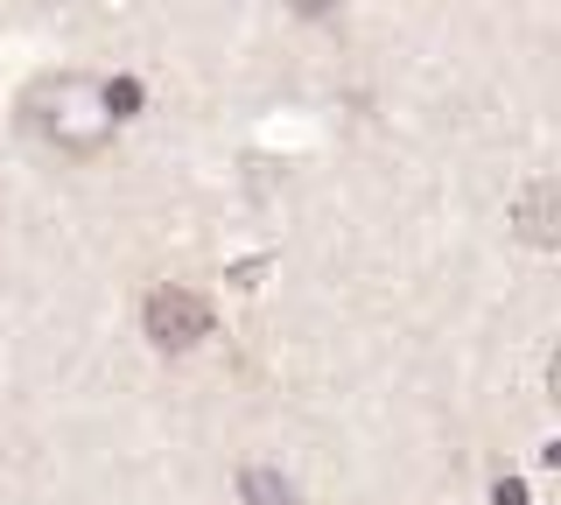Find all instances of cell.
I'll use <instances>...</instances> for the list:
<instances>
[{
    "instance_id": "1",
    "label": "cell",
    "mask_w": 561,
    "mask_h": 505,
    "mask_svg": "<svg viewBox=\"0 0 561 505\" xmlns=\"http://www.w3.org/2000/svg\"><path fill=\"white\" fill-rule=\"evenodd\" d=\"M22 134H28V141H43V148H64V154H99L105 141H113L99 78H84V71L35 78L28 92H22Z\"/></svg>"
},
{
    "instance_id": "2",
    "label": "cell",
    "mask_w": 561,
    "mask_h": 505,
    "mask_svg": "<svg viewBox=\"0 0 561 505\" xmlns=\"http://www.w3.org/2000/svg\"><path fill=\"white\" fill-rule=\"evenodd\" d=\"M140 323H148V337L162 344V352H190V344L210 337V302L197 288H148Z\"/></svg>"
},
{
    "instance_id": "3",
    "label": "cell",
    "mask_w": 561,
    "mask_h": 505,
    "mask_svg": "<svg viewBox=\"0 0 561 505\" xmlns=\"http://www.w3.org/2000/svg\"><path fill=\"white\" fill-rule=\"evenodd\" d=\"M554 204H561V197H554V183H534V190L519 197V239H526V246H540V253H548L554 239H561Z\"/></svg>"
},
{
    "instance_id": "4",
    "label": "cell",
    "mask_w": 561,
    "mask_h": 505,
    "mask_svg": "<svg viewBox=\"0 0 561 505\" xmlns=\"http://www.w3.org/2000/svg\"><path fill=\"white\" fill-rule=\"evenodd\" d=\"M239 498L245 505H295V484L280 478V470H267V463H245L239 470Z\"/></svg>"
},
{
    "instance_id": "5",
    "label": "cell",
    "mask_w": 561,
    "mask_h": 505,
    "mask_svg": "<svg viewBox=\"0 0 561 505\" xmlns=\"http://www.w3.org/2000/svg\"><path fill=\"white\" fill-rule=\"evenodd\" d=\"M99 99H105V119L119 127V119L140 113V99H148V92H140V78H113V84H99Z\"/></svg>"
},
{
    "instance_id": "6",
    "label": "cell",
    "mask_w": 561,
    "mask_h": 505,
    "mask_svg": "<svg viewBox=\"0 0 561 505\" xmlns=\"http://www.w3.org/2000/svg\"><path fill=\"white\" fill-rule=\"evenodd\" d=\"M491 505H526V484H519V478H499V492H491Z\"/></svg>"
},
{
    "instance_id": "7",
    "label": "cell",
    "mask_w": 561,
    "mask_h": 505,
    "mask_svg": "<svg viewBox=\"0 0 561 505\" xmlns=\"http://www.w3.org/2000/svg\"><path fill=\"white\" fill-rule=\"evenodd\" d=\"M295 14H309V22H323V14H337V0H288Z\"/></svg>"
}]
</instances>
